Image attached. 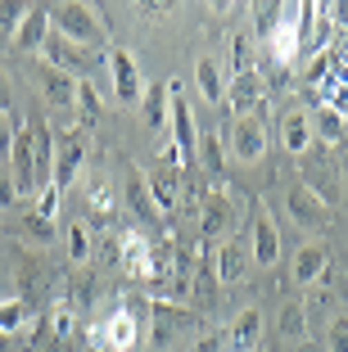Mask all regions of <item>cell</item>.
Listing matches in <instances>:
<instances>
[{
	"instance_id": "ab89813d",
	"label": "cell",
	"mask_w": 348,
	"mask_h": 352,
	"mask_svg": "<svg viewBox=\"0 0 348 352\" xmlns=\"http://www.w3.org/2000/svg\"><path fill=\"white\" fill-rule=\"evenodd\" d=\"M10 104H14V95H10V77H5V68H0V113L10 118Z\"/></svg>"
},
{
	"instance_id": "ba28073f",
	"label": "cell",
	"mask_w": 348,
	"mask_h": 352,
	"mask_svg": "<svg viewBox=\"0 0 348 352\" xmlns=\"http://www.w3.org/2000/svg\"><path fill=\"white\" fill-rule=\"evenodd\" d=\"M41 63H50V68H59V73H68L72 82H86V73H91V54L82 50V45L63 41V36H50L41 50Z\"/></svg>"
},
{
	"instance_id": "1f68e13d",
	"label": "cell",
	"mask_w": 348,
	"mask_h": 352,
	"mask_svg": "<svg viewBox=\"0 0 348 352\" xmlns=\"http://www.w3.org/2000/svg\"><path fill=\"white\" fill-rule=\"evenodd\" d=\"M330 68H335V63H330V54L321 50V54H312V63H307V73H303V82L307 86H321L330 77Z\"/></svg>"
},
{
	"instance_id": "8fae6325",
	"label": "cell",
	"mask_w": 348,
	"mask_h": 352,
	"mask_svg": "<svg viewBox=\"0 0 348 352\" xmlns=\"http://www.w3.org/2000/svg\"><path fill=\"white\" fill-rule=\"evenodd\" d=\"M45 41H50V10H37V5H28L23 23L10 32V45H14L19 54H32V50H45Z\"/></svg>"
},
{
	"instance_id": "7a4b0ae2",
	"label": "cell",
	"mask_w": 348,
	"mask_h": 352,
	"mask_svg": "<svg viewBox=\"0 0 348 352\" xmlns=\"http://www.w3.org/2000/svg\"><path fill=\"white\" fill-rule=\"evenodd\" d=\"M167 126H172V149L181 154V163H190L199 149V131H195V109L185 100L181 82H167Z\"/></svg>"
},
{
	"instance_id": "e0dca14e",
	"label": "cell",
	"mask_w": 348,
	"mask_h": 352,
	"mask_svg": "<svg viewBox=\"0 0 348 352\" xmlns=\"http://www.w3.org/2000/svg\"><path fill=\"white\" fill-rule=\"evenodd\" d=\"M249 249L240 244V239H222L217 244V253H213V276L222 280V285H236L240 276H245V267H249Z\"/></svg>"
},
{
	"instance_id": "ffe728a7",
	"label": "cell",
	"mask_w": 348,
	"mask_h": 352,
	"mask_svg": "<svg viewBox=\"0 0 348 352\" xmlns=\"http://www.w3.org/2000/svg\"><path fill=\"white\" fill-rule=\"evenodd\" d=\"M231 226H236V208H231V199L226 195H208V204H204V235L217 239Z\"/></svg>"
},
{
	"instance_id": "8d00e7d4",
	"label": "cell",
	"mask_w": 348,
	"mask_h": 352,
	"mask_svg": "<svg viewBox=\"0 0 348 352\" xmlns=\"http://www.w3.org/2000/svg\"><path fill=\"white\" fill-rule=\"evenodd\" d=\"M10 149H14V126H10V118L0 113V158H10Z\"/></svg>"
},
{
	"instance_id": "f546056e",
	"label": "cell",
	"mask_w": 348,
	"mask_h": 352,
	"mask_svg": "<svg viewBox=\"0 0 348 352\" xmlns=\"http://www.w3.org/2000/svg\"><path fill=\"white\" fill-rule=\"evenodd\" d=\"M113 204H118V199H113V190H109V181H95V186H91V212H95V217H109V212H113Z\"/></svg>"
},
{
	"instance_id": "9a60e30c",
	"label": "cell",
	"mask_w": 348,
	"mask_h": 352,
	"mask_svg": "<svg viewBox=\"0 0 348 352\" xmlns=\"http://www.w3.org/2000/svg\"><path fill=\"white\" fill-rule=\"evenodd\" d=\"M249 258L258 267H276V258H280V235L267 208H258V217H254V249H249Z\"/></svg>"
},
{
	"instance_id": "d590c367",
	"label": "cell",
	"mask_w": 348,
	"mask_h": 352,
	"mask_svg": "<svg viewBox=\"0 0 348 352\" xmlns=\"http://www.w3.org/2000/svg\"><path fill=\"white\" fill-rule=\"evenodd\" d=\"M330 343H335V352H348V321H344V316L330 325Z\"/></svg>"
},
{
	"instance_id": "d4e9b609",
	"label": "cell",
	"mask_w": 348,
	"mask_h": 352,
	"mask_svg": "<svg viewBox=\"0 0 348 352\" xmlns=\"http://www.w3.org/2000/svg\"><path fill=\"white\" fill-rule=\"evenodd\" d=\"M72 109H77V122H82V126H100L104 100H100V91H95L91 82H77V100H72Z\"/></svg>"
},
{
	"instance_id": "4dcf8cb0",
	"label": "cell",
	"mask_w": 348,
	"mask_h": 352,
	"mask_svg": "<svg viewBox=\"0 0 348 352\" xmlns=\"http://www.w3.org/2000/svg\"><path fill=\"white\" fill-rule=\"evenodd\" d=\"M59 195H63V190L41 186V199H37V217H41V221H50V226H54V217H59Z\"/></svg>"
},
{
	"instance_id": "5bb4252c",
	"label": "cell",
	"mask_w": 348,
	"mask_h": 352,
	"mask_svg": "<svg viewBox=\"0 0 348 352\" xmlns=\"http://www.w3.org/2000/svg\"><path fill=\"white\" fill-rule=\"evenodd\" d=\"M145 186H150V199L154 208H158V217H172L176 204H181V181H176V172H167V167H154V172H145Z\"/></svg>"
},
{
	"instance_id": "30bf717a",
	"label": "cell",
	"mask_w": 348,
	"mask_h": 352,
	"mask_svg": "<svg viewBox=\"0 0 348 352\" xmlns=\"http://www.w3.org/2000/svg\"><path fill=\"white\" fill-rule=\"evenodd\" d=\"M231 154H236L240 163H258V158L267 154V126L258 122V113L236 118V126H231Z\"/></svg>"
},
{
	"instance_id": "ac0fdd59",
	"label": "cell",
	"mask_w": 348,
	"mask_h": 352,
	"mask_svg": "<svg viewBox=\"0 0 348 352\" xmlns=\"http://www.w3.org/2000/svg\"><path fill=\"white\" fill-rule=\"evenodd\" d=\"M326 267H330V253H326V244H303V249L294 253V280L298 285H312V280H321L326 276Z\"/></svg>"
},
{
	"instance_id": "484cf974",
	"label": "cell",
	"mask_w": 348,
	"mask_h": 352,
	"mask_svg": "<svg viewBox=\"0 0 348 352\" xmlns=\"http://www.w3.org/2000/svg\"><path fill=\"white\" fill-rule=\"evenodd\" d=\"M312 135H317L321 145H339V140L348 135V126H344V113H339V109H330V104H321L317 122H312Z\"/></svg>"
},
{
	"instance_id": "d6986e66",
	"label": "cell",
	"mask_w": 348,
	"mask_h": 352,
	"mask_svg": "<svg viewBox=\"0 0 348 352\" xmlns=\"http://www.w3.org/2000/svg\"><path fill=\"white\" fill-rule=\"evenodd\" d=\"M127 204H132L136 217H145L150 226H163V217H158V208H154V199H150V186H145L141 167H127Z\"/></svg>"
},
{
	"instance_id": "74e56055",
	"label": "cell",
	"mask_w": 348,
	"mask_h": 352,
	"mask_svg": "<svg viewBox=\"0 0 348 352\" xmlns=\"http://www.w3.org/2000/svg\"><path fill=\"white\" fill-rule=\"evenodd\" d=\"M54 334H59V339H68V334H72V311L68 307L54 311Z\"/></svg>"
},
{
	"instance_id": "4316f807",
	"label": "cell",
	"mask_w": 348,
	"mask_h": 352,
	"mask_svg": "<svg viewBox=\"0 0 348 352\" xmlns=\"http://www.w3.org/2000/svg\"><path fill=\"white\" fill-rule=\"evenodd\" d=\"M23 325H28V307L19 298H0V339H14Z\"/></svg>"
},
{
	"instance_id": "7c38bea8",
	"label": "cell",
	"mask_w": 348,
	"mask_h": 352,
	"mask_svg": "<svg viewBox=\"0 0 348 352\" xmlns=\"http://www.w3.org/2000/svg\"><path fill=\"white\" fill-rule=\"evenodd\" d=\"M276 135H280V145H285V154L303 158L307 149H312V118H307L303 109H285V113L276 118Z\"/></svg>"
},
{
	"instance_id": "52a82bcc",
	"label": "cell",
	"mask_w": 348,
	"mask_h": 352,
	"mask_svg": "<svg viewBox=\"0 0 348 352\" xmlns=\"http://www.w3.org/2000/svg\"><path fill=\"white\" fill-rule=\"evenodd\" d=\"M86 163V140L82 135H63V140H54V163H50V186L54 190H68L72 181H77V172H82Z\"/></svg>"
},
{
	"instance_id": "603a6c76",
	"label": "cell",
	"mask_w": 348,
	"mask_h": 352,
	"mask_svg": "<svg viewBox=\"0 0 348 352\" xmlns=\"http://www.w3.org/2000/svg\"><path fill=\"white\" fill-rule=\"evenodd\" d=\"M195 86H199V95H204L208 104L226 100V82H222V68H217L213 54H204V59L195 63Z\"/></svg>"
},
{
	"instance_id": "8992f818",
	"label": "cell",
	"mask_w": 348,
	"mask_h": 352,
	"mask_svg": "<svg viewBox=\"0 0 348 352\" xmlns=\"http://www.w3.org/2000/svg\"><path fill=\"white\" fill-rule=\"evenodd\" d=\"M285 208H289V221H294L298 230H307V235H317V230H326L330 212H326V199L312 195L307 186H294L285 195Z\"/></svg>"
},
{
	"instance_id": "60d3db41",
	"label": "cell",
	"mask_w": 348,
	"mask_h": 352,
	"mask_svg": "<svg viewBox=\"0 0 348 352\" xmlns=\"http://www.w3.org/2000/svg\"><path fill=\"white\" fill-rule=\"evenodd\" d=\"M28 230H32L37 239H41V244L50 239V221H41V217H28Z\"/></svg>"
},
{
	"instance_id": "2e32d148",
	"label": "cell",
	"mask_w": 348,
	"mask_h": 352,
	"mask_svg": "<svg viewBox=\"0 0 348 352\" xmlns=\"http://www.w3.org/2000/svg\"><path fill=\"white\" fill-rule=\"evenodd\" d=\"M118 267H123L127 276H136V280H145V276H154V271H158L141 230H123V258H118Z\"/></svg>"
},
{
	"instance_id": "6da1fadb",
	"label": "cell",
	"mask_w": 348,
	"mask_h": 352,
	"mask_svg": "<svg viewBox=\"0 0 348 352\" xmlns=\"http://www.w3.org/2000/svg\"><path fill=\"white\" fill-rule=\"evenodd\" d=\"M50 32L63 36V41H72V45H82V50L104 41L100 23H95V10L91 5H77V0H63V5L50 10Z\"/></svg>"
},
{
	"instance_id": "f35d334b",
	"label": "cell",
	"mask_w": 348,
	"mask_h": 352,
	"mask_svg": "<svg viewBox=\"0 0 348 352\" xmlns=\"http://www.w3.org/2000/svg\"><path fill=\"white\" fill-rule=\"evenodd\" d=\"M222 343H226V334H204L190 352H222Z\"/></svg>"
},
{
	"instance_id": "f1b7e54d",
	"label": "cell",
	"mask_w": 348,
	"mask_h": 352,
	"mask_svg": "<svg viewBox=\"0 0 348 352\" xmlns=\"http://www.w3.org/2000/svg\"><path fill=\"white\" fill-rule=\"evenodd\" d=\"M195 158H204V167H208V176H217L222 172V140H217V131H199V149H195Z\"/></svg>"
},
{
	"instance_id": "3957f363",
	"label": "cell",
	"mask_w": 348,
	"mask_h": 352,
	"mask_svg": "<svg viewBox=\"0 0 348 352\" xmlns=\"http://www.w3.org/2000/svg\"><path fill=\"white\" fill-rule=\"evenodd\" d=\"M10 176H14V190H19V195H32L37 186H50V181H41V167H37V135H32V122L14 126Z\"/></svg>"
},
{
	"instance_id": "44dd1931",
	"label": "cell",
	"mask_w": 348,
	"mask_h": 352,
	"mask_svg": "<svg viewBox=\"0 0 348 352\" xmlns=\"http://www.w3.org/2000/svg\"><path fill=\"white\" fill-rule=\"evenodd\" d=\"M190 321L181 307H172V302H154V330H150V339L158 343V348H167L172 343V334L181 330V325Z\"/></svg>"
},
{
	"instance_id": "277c9868",
	"label": "cell",
	"mask_w": 348,
	"mask_h": 352,
	"mask_svg": "<svg viewBox=\"0 0 348 352\" xmlns=\"http://www.w3.org/2000/svg\"><path fill=\"white\" fill-rule=\"evenodd\" d=\"M136 339H141V316L132 307H118V311H109V321L91 325L95 352H127V348H136Z\"/></svg>"
},
{
	"instance_id": "e575fe53",
	"label": "cell",
	"mask_w": 348,
	"mask_h": 352,
	"mask_svg": "<svg viewBox=\"0 0 348 352\" xmlns=\"http://www.w3.org/2000/svg\"><path fill=\"white\" fill-rule=\"evenodd\" d=\"M10 204H19V190H14V176L0 167V208H10Z\"/></svg>"
},
{
	"instance_id": "7402d4cb",
	"label": "cell",
	"mask_w": 348,
	"mask_h": 352,
	"mask_svg": "<svg viewBox=\"0 0 348 352\" xmlns=\"http://www.w3.org/2000/svg\"><path fill=\"white\" fill-rule=\"evenodd\" d=\"M258 339H263V311L245 307L236 321H231V330H226V343H236V348H254Z\"/></svg>"
},
{
	"instance_id": "5b68a950",
	"label": "cell",
	"mask_w": 348,
	"mask_h": 352,
	"mask_svg": "<svg viewBox=\"0 0 348 352\" xmlns=\"http://www.w3.org/2000/svg\"><path fill=\"white\" fill-rule=\"evenodd\" d=\"M104 63H109V86H113V100L118 104H141V95H145V77H141V68H136V59L127 50H113L109 45V54H104Z\"/></svg>"
},
{
	"instance_id": "83f0119b",
	"label": "cell",
	"mask_w": 348,
	"mask_h": 352,
	"mask_svg": "<svg viewBox=\"0 0 348 352\" xmlns=\"http://www.w3.org/2000/svg\"><path fill=\"white\" fill-rule=\"evenodd\" d=\"M63 249H68L72 267H82V262H91V230L72 221V226H68V235H63Z\"/></svg>"
},
{
	"instance_id": "9c48e42d",
	"label": "cell",
	"mask_w": 348,
	"mask_h": 352,
	"mask_svg": "<svg viewBox=\"0 0 348 352\" xmlns=\"http://www.w3.org/2000/svg\"><path fill=\"white\" fill-rule=\"evenodd\" d=\"M263 95H267V77L258 73V68H249V73H236V77H231V86H226V104L236 109V118L258 113Z\"/></svg>"
},
{
	"instance_id": "cb8c5ba5",
	"label": "cell",
	"mask_w": 348,
	"mask_h": 352,
	"mask_svg": "<svg viewBox=\"0 0 348 352\" xmlns=\"http://www.w3.org/2000/svg\"><path fill=\"white\" fill-rule=\"evenodd\" d=\"M141 109H145V126H150V131H163L167 126V82L163 86H145Z\"/></svg>"
},
{
	"instance_id": "836d02e7",
	"label": "cell",
	"mask_w": 348,
	"mask_h": 352,
	"mask_svg": "<svg viewBox=\"0 0 348 352\" xmlns=\"http://www.w3.org/2000/svg\"><path fill=\"white\" fill-rule=\"evenodd\" d=\"M23 14H28V5H0V28L14 32V28L23 23Z\"/></svg>"
},
{
	"instance_id": "4fadbf2b",
	"label": "cell",
	"mask_w": 348,
	"mask_h": 352,
	"mask_svg": "<svg viewBox=\"0 0 348 352\" xmlns=\"http://www.w3.org/2000/svg\"><path fill=\"white\" fill-rule=\"evenodd\" d=\"M32 77H37V86H41L45 104H54V109H72V100H77V82H72L68 73H59V68H50V63H37Z\"/></svg>"
},
{
	"instance_id": "d6a6232c",
	"label": "cell",
	"mask_w": 348,
	"mask_h": 352,
	"mask_svg": "<svg viewBox=\"0 0 348 352\" xmlns=\"http://www.w3.org/2000/svg\"><path fill=\"white\" fill-rule=\"evenodd\" d=\"M231 63H236V73H249L254 59H249V36H231Z\"/></svg>"
}]
</instances>
